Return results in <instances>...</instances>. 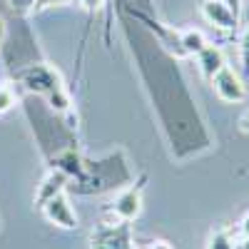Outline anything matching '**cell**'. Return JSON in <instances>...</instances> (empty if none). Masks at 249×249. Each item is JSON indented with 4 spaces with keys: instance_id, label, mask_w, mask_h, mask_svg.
<instances>
[{
    "instance_id": "1",
    "label": "cell",
    "mask_w": 249,
    "mask_h": 249,
    "mask_svg": "<svg viewBox=\"0 0 249 249\" xmlns=\"http://www.w3.org/2000/svg\"><path fill=\"white\" fill-rule=\"evenodd\" d=\"M212 80H214V90H217V95L222 100H227V102H242L247 97V88L242 85V80H239V75L234 70L222 68Z\"/></svg>"
},
{
    "instance_id": "2",
    "label": "cell",
    "mask_w": 249,
    "mask_h": 249,
    "mask_svg": "<svg viewBox=\"0 0 249 249\" xmlns=\"http://www.w3.org/2000/svg\"><path fill=\"white\" fill-rule=\"evenodd\" d=\"M43 212H45V217H48L50 222H55V224H60V227H65V230H72V227H77V217H75V212H72V207H70L68 197L62 195V192L43 204Z\"/></svg>"
},
{
    "instance_id": "3",
    "label": "cell",
    "mask_w": 249,
    "mask_h": 249,
    "mask_svg": "<svg viewBox=\"0 0 249 249\" xmlns=\"http://www.w3.org/2000/svg\"><path fill=\"white\" fill-rule=\"evenodd\" d=\"M202 13L210 23H214L219 28H234V13L230 10L227 3H222V0H204Z\"/></svg>"
},
{
    "instance_id": "4",
    "label": "cell",
    "mask_w": 249,
    "mask_h": 249,
    "mask_svg": "<svg viewBox=\"0 0 249 249\" xmlns=\"http://www.w3.org/2000/svg\"><path fill=\"white\" fill-rule=\"evenodd\" d=\"M140 207H142V199H140L137 190H127L115 199V212L122 219H135L140 214Z\"/></svg>"
},
{
    "instance_id": "5",
    "label": "cell",
    "mask_w": 249,
    "mask_h": 249,
    "mask_svg": "<svg viewBox=\"0 0 249 249\" xmlns=\"http://www.w3.org/2000/svg\"><path fill=\"white\" fill-rule=\"evenodd\" d=\"M222 68H224V55H222V50L207 45V48L199 53V70H202V75L212 80Z\"/></svg>"
},
{
    "instance_id": "6",
    "label": "cell",
    "mask_w": 249,
    "mask_h": 249,
    "mask_svg": "<svg viewBox=\"0 0 249 249\" xmlns=\"http://www.w3.org/2000/svg\"><path fill=\"white\" fill-rule=\"evenodd\" d=\"M62 187H65V175L62 172H53L50 177H45V182L40 184V190H37V204L43 207L48 199L57 197L62 192Z\"/></svg>"
},
{
    "instance_id": "7",
    "label": "cell",
    "mask_w": 249,
    "mask_h": 249,
    "mask_svg": "<svg viewBox=\"0 0 249 249\" xmlns=\"http://www.w3.org/2000/svg\"><path fill=\"white\" fill-rule=\"evenodd\" d=\"M182 48H184V53H192V55H199L204 48H207V40H204V35L199 33V30H187L184 35H182Z\"/></svg>"
},
{
    "instance_id": "8",
    "label": "cell",
    "mask_w": 249,
    "mask_h": 249,
    "mask_svg": "<svg viewBox=\"0 0 249 249\" xmlns=\"http://www.w3.org/2000/svg\"><path fill=\"white\" fill-rule=\"evenodd\" d=\"M210 249H234V244H232V239H230L227 232H217L210 239Z\"/></svg>"
},
{
    "instance_id": "9",
    "label": "cell",
    "mask_w": 249,
    "mask_h": 249,
    "mask_svg": "<svg viewBox=\"0 0 249 249\" xmlns=\"http://www.w3.org/2000/svg\"><path fill=\"white\" fill-rule=\"evenodd\" d=\"M15 105V97L8 88H0V112H8Z\"/></svg>"
},
{
    "instance_id": "10",
    "label": "cell",
    "mask_w": 249,
    "mask_h": 249,
    "mask_svg": "<svg viewBox=\"0 0 249 249\" xmlns=\"http://www.w3.org/2000/svg\"><path fill=\"white\" fill-rule=\"evenodd\" d=\"M242 50H244V57H247V62H249V33H247L244 40H242Z\"/></svg>"
},
{
    "instance_id": "11",
    "label": "cell",
    "mask_w": 249,
    "mask_h": 249,
    "mask_svg": "<svg viewBox=\"0 0 249 249\" xmlns=\"http://www.w3.org/2000/svg\"><path fill=\"white\" fill-rule=\"evenodd\" d=\"M242 130H244V132H249V112L242 117Z\"/></svg>"
},
{
    "instance_id": "12",
    "label": "cell",
    "mask_w": 249,
    "mask_h": 249,
    "mask_svg": "<svg viewBox=\"0 0 249 249\" xmlns=\"http://www.w3.org/2000/svg\"><path fill=\"white\" fill-rule=\"evenodd\" d=\"M242 230H244V234L249 237V214L244 217V222H242Z\"/></svg>"
},
{
    "instance_id": "13",
    "label": "cell",
    "mask_w": 249,
    "mask_h": 249,
    "mask_svg": "<svg viewBox=\"0 0 249 249\" xmlns=\"http://www.w3.org/2000/svg\"><path fill=\"white\" fill-rule=\"evenodd\" d=\"M82 3H85V5H100L102 0H82Z\"/></svg>"
},
{
    "instance_id": "14",
    "label": "cell",
    "mask_w": 249,
    "mask_h": 249,
    "mask_svg": "<svg viewBox=\"0 0 249 249\" xmlns=\"http://www.w3.org/2000/svg\"><path fill=\"white\" fill-rule=\"evenodd\" d=\"M152 249H170V244H162V242H160V244H155Z\"/></svg>"
},
{
    "instance_id": "15",
    "label": "cell",
    "mask_w": 249,
    "mask_h": 249,
    "mask_svg": "<svg viewBox=\"0 0 249 249\" xmlns=\"http://www.w3.org/2000/svg\"><path fill=\"white\" fill-rule=\"evenodd\" d=\"M234 249H249V239H247L244 244H239V247H234Z\"/></svg>"
},
{
    "instance_id": "16",
    "label": "cell",
    "mask_w": 249,
    "mask_h": 249,
    "mask_svg": "<svg viewBox=\"0 0 249 249\" xmlns=\"http://www.w3.org/2000/svg\"><path fill=\"white\" fill-rule=\"evenodd\" d=\"M3 35H5V28H3V20H0V40H3Z\"/></svg>"
},
{
    "instance_id": "17",
    "label": "cell",
    "mask_w": 249,
    "mask_h": 249,
    "mask_svg": "<svg viewBox=\"0 0 249 249\" xmlns=\"http://www.w3.org/2000/svg\"><path fill=\"white\" fill-rule=\"evenodd\" d=\"M45 3H60V0H45Z\"/></svg>"
}]
</instances>
